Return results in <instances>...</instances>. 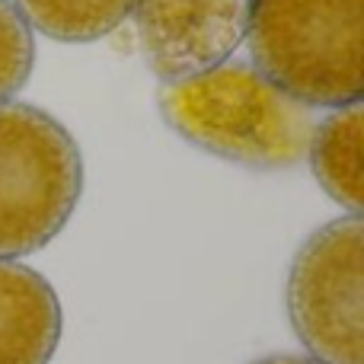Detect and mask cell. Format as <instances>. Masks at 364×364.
Segmentation results:
<instances>
[{"label":"cell","instance_id":"obj_3","mask_svg":"<svg viewBox=\"0 0 364 364\" xmlns=\"http://www.w3.org/2000/svg\"><path fill=\"white\" fill-rule=\"evenodd\" d=\"M83 192V157L55 119L26 102H0V259L48 246Z\"/></svg>","mask_w":364,"mask_h":364},{"label":"cell","instance_id":"obj_2","mask_svg":"<svg viewBox=\"0 0 364 364\" xmlns=\"http://www.w3.org/2000/svg\"><path fill=\"white\" fill-rule=\"evenodd\" d=\"M252 68L304 106L361 102L364 0H250Z\"/></svg>","mask_w":364,"mask_h":364},{"label":"cell","instance_id":"obj_4","mask_svg":"<svg viewBox=\"0 0 364 364\" xmlns=\"http://www.w3.org/2000/svg\"><path fill=\"white\" fill-rule=\"evenodd\" d=\"M288 316L320 364H364V224L329 220L288 272Z\"/></svg>","mask_w":364,"mask_h":364},{"label":"cell","instance_id":"obj_9","mask_svg":"<svg viewBox=\"0 0 364 364\" xmlns=\"http://www.w3.org/2000/svg\"><path fill=\"white\" fill-rule=\"evenodd\" d=\"M36 68V42L10 0H0V102L26 87Z\"/></svg>","mask_w":364,"mask_h":364},{"label":"cell","instance_id":"obj_10","mask_svg":"<svg viewBox=\"0 0 364 364\" xmlns=\"http://www.w3.org/2000/svg\"><path fill=\"white\" fill-rule=\"evenodd\" d=\"M252 364H320L314 358H297V355H269V358H259Z\"/></svg>","mask_w":364,"mask_h":364},{"label":"cell","instance_id":"obj_5","mask_svg":"<svg viewBox=\"0 0 364 364\" xmlns=\"http://www.w3.org/2000/svg\"><path fill=\"white\" fill-rule=\"evenodd\" d=\"M144 61L164 83L220 68L246 38L250 0H134Z\"/></svg>","mask_w":364,"mask_h":364},{"label":"cell","instance_id":"obj_1","mask_svg":"<svg viewBox=\"0 0 364 364\" xmlns=\"http://www.w3.org/2000/svg\"><path fill=\"white\" fill-rule=\"evenodd\" d=\"M157 106L188 144L252 170L297 164L314 132L307 106L265 80L252 64H220L164 83Z\"/></svg>","mask_w":364,"mask_h":364},{"label":"cell","instance_id":"obj_8","mask_svg":"<svg viewBox=\"0 0 364 364\" xmlns=\"http://www.w3.org/2000/svg\"><path fill=\"white\" fill-rule=\"evenodd\" d=\"M26 26L58 42H96L115 32L134 10V0H16Z\"/></svg>","mask_w":364,"mask_h":364},{"label":"cell","instance_id":"obj_7","mask_svg":"<svg viewBox=\"0 0 364 364\" xmlns=\"http://www.w3.org/2000/svg\"><path fill=\"white\" fill-rule=\"evenodd\" d=\"M361 125L364 112L361 102L342 106L329 112L326 119L310 132V166L314 176L326 188L333 201L348 208L352 214L361 218L364 205V186H361Z\"/></svg>","mask_w":364,"mask_h":364},{"label":"cell","instance_id":"obj_6","mask_svg":"<svg viewBox=\"0 0 364 364\" xmlns=\"http://www.w3.org/2000/svg\"><path fill=\"white\" fill-rule=\"evenodd\" d=\"M61 342V301L29 265L0 259V364H48Z\"/></svg>","mask_w":364,"mask_h":364}]
</instances>
